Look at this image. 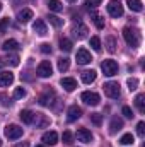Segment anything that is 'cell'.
I'll list each match as a JSON object with an SVG mask.
<instances>
[{"label":"cell","mask_w":145,"mask_h":147,"mask_svg":"<svg viewBox=\"0 0 145 147\" xmlns=\"http://www.w3.org/2000/svg\"><path fill=\"white\" fill-rule=\"evenodd\" d=\"M123 38H125V41L132 46V48H137L138 45H140V33H138V29H135V28H125L123 29Z\"/></svg>","instance_id":"6da1fadb"},{"label":"cell","mask_w":145,"mask_h":147,"mask_svg":"<svg viewBox=\"0 0 145 147\" xmlns=\"http://www.w3.org/2000/svg\"><path fill=\"white\" fill-rule=\"evenodd\" d=\"M103 89H104V94L108 98H113V99L119 98V94H121V89H119V84L118 82H106L103 86Z\"/></svg>","instance_id":"7a4b0ae2"},{"label":"cell","mask_w":145,"mask_h":147,"mask_svg":"<svg viewBox=\"0 0 145 147\" xmlns=\"http://www.w3.org/2000/svg\"><path fill=\"white\" fill-rule=\"evenodd\" d=\"M108 14L111 16V17H116V19L123 16V5H121V2H119V0H109Z\"/></svg>","instance_id":"3957f363"},{"label":"cell","mask_w":145,"mask_h":147,"mask_svg":"<svg viewBox=\"0 0 145 147\" xmlns=\"http://www.w3.org/2000/svg\"><path fill=\"white\" fill-rule=\"evenodd\" d=\"M55 99H56L55 91H53V89H46V91L39 96V99H38V101H39V105H41V106H51Z\"/></svg>","instance_id":"277c9868"},{"label":"cell","mask_w":145,"mask_h":147,"mask_svg":"<svg viewBox=\"0 0 145 147\" xmlns=\"http://www.w3.org/2000/svg\"><path fill=\"white\" fill-rule=\"evenodd\" d=\"M22 128L19 127V125H7L5 127V137L7 139H10V140H15V139H19V137H22Z\"/></svg>","instance_id":"5b68a950"},{"label":"cell","mask_w":145,"mask_h":147,"mask_svg":"<svg viewBox=\"0 0 145 147\" xmlns=\"http://www.w3.org/2000/svg\"><path fill=\"white\" fill-rule=\"evenodd\" d=\"M101 69H103L104 75L113 77V75H116V74H118V63H116L114 60H104V62L101 63Z\"/></svg>","instance_id":"8992f818"},{"label":"cell","mask_w":145,"mask_h":147,"mask_svg":"<svg viewBox=\"0 0 145 147\" xmlns=\"http://www.w3.org/2000/svg\"><path fill=\"white\" fill-rule=\"evenodd\" d=\"M82 101L85 103V105H89V106H97L99 105V101H101V98H99V94H96V92H91V91H85V92H82Z\"/></svg>","instance_id":"52a82bcc"},{"label":"cell","mask_w":145,"mask_h":147,"mask_svg":"<svg viewBox=\"0 0 145 147\" xmlns=\"http://www.w3.org/2000/svg\"><path fill=\"white\" fill-rule=\"evenodd\" d=\"M51 72H53V69H51V63H50L48 60H43L36 69V74L39 75V77H43V79L51 77Z\"/></svg>","instance_id":"ba28073f"},{"label":"cell","mask_w":145,"mask_h":147,"mask_svg":"<svg viewBox=\"0 0 145 147\" xmlns=\"http://www.w3.org/2000/svg\"><path fill=\"white\" fill-rule=\"evenodd\" d=\"M91 62H92L91 53H89L85 48H79V50H77V63H79V65H87V63H91Z\"/></svg>","instance_id":"9c48e42d"},{"label":"cell","mask_w":145,"mask_h":147,"mask_svg":"<svg viewBox=\"0 0 145 147\" xmlns=\"http://www.w3.org/2000/svg\"><path fill=\"white\" fill-rule=\"evenodd\" d=\"M33 123L36 125L38 128H43V127H48L50 125V118L43 113H34V118H33Z\"/></svg>","instance_id":"30bf717a"},{"label":"cell","mask_w":145,"mask_h":147,"mask_svg":"<svg viewBox=\"0 0 145 147\" xmlns=\"http://www.w3.org/2000/svg\"><path fill=\"white\" fill-rule=\"evenodd\" d=\"M72 34H73V38H77V39H84V38L87 36V26H84L82 22H79L77 26H73Z\"/></svg>","instance_id":"8fae6325"},{"label":"cell","mask_w":145,"mask_h":147,"mask_svg":"<svg viewBox=\"0 0 145 147\" xmlns=\"http://www.w3.org/2000/svg\"><path fill=\"white\" fill-rule=\"evenodd\" d=\"M77 140H79V142L91 144V142H92V134H91L87 128H80V130H77Z\"/></svg>","instance_id":"7c38bea8"},{"label":"cell","mask_w":145,"mask_h":147,"mask_svg":"<svg viewBox=\"0 0 145 147\" xmlns=\"http://www.w3.org/2000/svg\"><path fill=\"white\" fill-rule=\"evenodd\" d=\"M43 142H44L46 146H55V144H58V134L53 132V130L43 134Z\"/></svg>","instance_id":"4fadbf2b"},{"label":"cell","mask_w":145,"mask_h":147,"mask_svg":"<svg viewBox=\"0 0 145 147\" xmlns=\"http://www.w3.org/2000/svg\"><path fill=\"white\" fill-rule=\"evenodd\" d=\"M60 84H62V87H63L67 92H72L73 89L77 87V80L72 79V77H63V79L60 80Z\"/></svg>","instance_id":"5bb4252c"},{"label":"cell","mask_w":145,"mask_h":147,"mask_svg":"<svg viewBox=\"0 0 145 147\" xmlns=\"http://www.w3.org/2000/svg\"><path fill=\"white\" fill-rule=\"evenodd\" d=\"M80 116H82V110H80L77 105H73V106L68 108V116H67V120H68L70 123H72V121H77Z\"/></svg>","instance_id":"9a60e30c"},{"label":"cell","mask_w":145,"mask_h":147,"mask_svg":"<svg viewBox=\"0 0 145 147\" xmlns=\"http://www.w3.org/2000/svg\"><path fill=\"white\" fill-rule=\"evenodd\" d=\"M121 128H123V120L118 118V116H113V118H111V123H109V132H111V134H116V132H119Z\"/></svg>","instance_id":"2e32d148"},{"label":"cell","mask_w":145,"mask_h":147,"mask_svg":"<svg viewBox=\"0 0 145 147\" xmlns=\"http://www.w3.org/2000/svg\"><path fill=\"white\" fill-rule=\"evenodd\" d=\"M33 29H34V33H36L38 36H46L48 34V29H46V24L41 21V19H38L36 22L33 24Z\"/></svg>","instance_id":"e0dca14e"},{"label":"cell","mask_w":145,"mask_h":147,"mask_svg":"<svg viewBox=\"0 0 145 147\" xmlns=\"http://www.w3.org/2000/svg\"><path fill=\"white\" fill-rule=\"evenodd\" d=\"M33 19V10H29V9H24V10H21L19 14H17V21L21 22V24H26V22H29Z\"/></svg>","instance_id":"ac0fdd59"},{"label":"cell","mask_w":145,"mask_h":147,"mask_svg":"<svg viewBox=\"0 0 145 147\" xmlns=\"http://www.w3.org/2000/svg\"><path fill=\"white\" fill-rule=\"evenodd\" d=\"M14 82V74L12 72H2L0 74V87H7Z\"/></svg>","instance_id":"d6986e66"},{"label":"cell","mask_w":145,"mask_h":147,"mask_svg":"<svg viewBox=\"0 0 145 147\" xmlns=\"http://www.w3.org/2000/svg\"><path fill=\"white\" fill-rule=\"evenodd\" d=\"M19 116H21V120H22V123H26V125H31L33 123V118H34V113L31 110H22L19 113Z\"/></svg>","instance_id":"ffe728a7"},{"label":"cell","mask_w":145,"mask_h":147,"mask_svg":"<svg viewBox=\"0 0 145 147\" xmlns=\"http://www.w3.org/2000/svg\"><path fill=\"white\" fill-rule=\"evenodd\" d=\"M126 5L133 12H142V9H144V5H142L140 0H126Z\"/></svg>","instance_id":"44dd1931"},{"label":"cell","mask_w":145,"mask_h":147,"mask_svg":"<svg viewBox=\"0 0 145 147\" xmlns=\"http://www.w3.org/2000/svg\"><path fill=\"white\" fill-rule=\"evenodd\" d=\"M96 80V70H85L82 72V82L84 84H91Z\"/></svg>","instance_id":"7402d4cb"},{"label":"cell","mask_w":145,"mask_h":147,"mask_svg":"<svg viewBox=\"0 0 145 147\" xmlns=\"http://www.w3.org/2000/svg\"><path fill=\"white\" fill-rule=\"evenodd\" d=\"M17 48H19V43L15 39H7L2 45V50H5V51H12V50H17Z\"/></svg>","instance_id":"603a6c76"},{"label":"cell","mask_w":145,"mask_h":147,"mask_svg":"<svg viewBox=\"0 0 145 147\" xmlns=\"http://www.w3.org/2000/svg\"><path fill=\"white\" fill-rule=\"evenodd\" d=\"M46 5H48V9L53 10V12H60V10H63V5H62L60 0H48Z\"/></svg>","instance_id":"cb8c5ba5"},{"label":"cell","mask_w":145,"mask_h":147,"mask_svg":"<svg viewBox=\"0 0 145 147\" xmlns=\"http://www.w3.org/2000/svg\"><path fill=\"white\" fill-rule=\"evenodd\" d=\"M135 106L138 108L140 113H145V96L144 94H138V96L135 98Z\"/></svg>","instance_id":"d4e9b609"},{"label":"cell","mask_w":145,"mask_h":147,"mask_svg":"<svg viewBox=\"0 0 145 147\" xmlns=\"http://www.w3.org/2000/svg\"><path fill=\"white\" fill-rule=\"evenodd\" d=\"M72 41H70V39H67V38H63V39H60V50H62V51H67V53H68V51H72Z\"/></svg>","instance_id":"484cf974"},{"label":"cell","mask_w":145,"mask_h":147,"mask_svg":"<svg viewBox=\"0 0 145 147\" xmlns=\"http://www.w3.org/2000/svg\"><path fill=\"white\" fill-rule=\"evenodd\" d=\"M68 67H70V60L68 58H58V70L60 72L68 70Z\"/></svg>","instance_id":"4316f807"},{"label":"cell","mask_w":145,"mask_h":147,"mask_svg":"<svg viewBox=\"0 0 145 147\" xmlns=\"http://www.w3.org/2000/svg\"><path fill=\"white\" fill-rule=\"evenodd\" d=\"M106 46H108L109 53H114V51H116V39H114L113 36L106 38Z\"/></svg>","instance_id":"83f0119b"},{"label":"cell","mask_w":145,"mask_h":147,"mask_svg":"<svg viewBox=\"0 0 145 147\" xmlns=\"http://www.w3.org/2000/svg\"><path fill=\"white\" fill-rule=\"evenodd\" d=\"M133 142H135V139H133L132 134H125V135L121 137V140H119V144H123V146H132Z\"/></svg>","instance_id":"f1b7e54d"},{"label":"cell","mask_w":145,"mask_h":147,"mask_svg":"<svg viewBox=\"0 0 145 147\" xmlns=\"http://www.w3.org/2000/svg\"><path fill=\"white\" fill-rule=\"evenodd\" d=\"M91 46H92L94 51H99V50H101V39L97 36H92L91 38Z\"/></svg>","instance_id":"f546056e"},{"label":"cell","mask_w":145,"mask_h":147,"mask_svg":"<svg viewBox=\"0 0 145 147\" xmlns=\"http://www.w3.org/2000/svg\"><path fill=\"white\" fill-rule=\"evenodd\" d=\"M48 19H50V22H51L55 28H62V26H63V19H60V17H56V16H50Z\"/></svg>","instance_id":"4dcf8cb0"},{"label":"cell","mask_w":145,"mask_h":147,"mask_svg":"<svg viewBox=\"0 0 145 147\" xmlns=\"http://www.w3.org/2000/svg\"><path fill=\"white\" fill-rule=\"evenodd\" d=\"M91 121H92L94 125L99 127V125L103 123V115H99V113H92V115H91Z\"/></svg>","instance_id":"1f68e13d"},{"label":"cell","mask_w":145,"mask_h":147,"mask_svg":"<svg viewBox=\"0 0 145 147\" xmlns=\"http://www.w3.org/2000/svg\"><path fill=\"white\" fill-rule=\"evenodd\" d=\"M24 96H26V89H24V87H17V89L14 91V98H15V99H22Z\"/></svg>","instance_id":"d6a6232c"},{"label":"cell","mask_w":145,"mask_h":147,"mask_svg":"<svg viewBox=\"0 0 145 147\" xmlns=\"http://www.w3.org/2000/svg\"><path fill=\"white\" fill-rule=\"evenodd\" d=\"M94 22H96V26H97L99 29L104 28V19H103L101 16H97V14H94Z\"/></svg>","instance_id":"836d02e7"},{"label":"cell","mask_w":145,"mask_h":147,"mask_svg":"<svg viewBox=\"0 0 145 147\" xmlns=\"http://www.w3.org/2000/svg\"><path fill=\"white\" fill-rule=\"evenodd\" d=\"M137 86H138V79H135V77L133 79H128V89L130 91H135Z\"/></svg>","instance_id":"e575fe53"},{"label":"cell","mask_w":145,"mask_h":147,"mask_svg":"<svg viewBox=\"0 0 145 147\" xmlns=\"http://www.w3.org/2000/svg\"><path fill=\"white\" fill-rule=\"evenodd\" d=\"M62 139H63V144H72V139L73 135L70 132H63V135H62Z\"/></svg>","instance_id":"d590c367"},{"label":"cell","mask_w":145,"mask_h":147,"mask_svg":"<svg viewBox=\"0 0 145 147\" xmlns=\"http://www.w3.org/2000/svg\"><path fill=\"white\" fill-rule=\"evenodd\" d=\"M101 2H103V0H85V5H87L89 9H96Z\"/></svg>","instance_id":"8d00e7d4"},{"label":"cell","mask_w":145,"mask_h":147,"mask_svg":"<svg viewBox=\"0 0 145 147\" xmlns=\"http://www.w3.org/2000/svg\"><path fill=\"white\" fill-rule=\"evenodd\" d=\"M9 63H10L12 67H17V65H19V57H17V55H10V57H9Z\"/></svg>","instance_id":"74e56055"},{"label":"cell","mask_w":145,"mask_h":147,"mask_svg":"<svg viewBox=\"0 0 145 147\" xmlns=\"http://www.w3.org/2000/svg\"><path fill=\"white\" fill-rule=\"evenodd\" d=\"M121 113H123L126 118H133V111H132V108H130V106H123Z\"/></svg>","instance_id":"f35d334b"},{"label":"cell","mask_w":145,"mask_h":147,"mask_svg":"<svg viewBox=\"0 0 145 147\" xmlns=\"http://www.w3.org/2000/svg\"><path fill=\"white\" fill-rule=\"evenodd\" d=\"M137 134H138L140 137H144L145 135V123L144 121H140V123L137 125Z\"/></svg>","instance_id":"ab89813d"},{"label":"cell","mask_w":145,"mask_h":147,"mask_svg":"<svg viewBox=\"0 0 145 147\" xmlns=\"http://www.w3.org/2000/svg\"><path fill=\"white\" fill-rule=\"evenodd\" d=\"M39 50H41V53H51V46H50L48 43H43V45L39 46Z\"/></svg>","instance_id":"60d3db41"},{"label":"cell","mask_w":145,"mask_h":147,"mask_svg":"<svg viewBox=\"0 0 145 147\" xmlns=\"http://www.w3.org/2000/svg\"><path fill=\"white\" fill-rule=\"evenodd\" d=\"M9 24H10V21H9V19H2V21H0V29H2V31H5V29L9 28Z\"/></svg>","instance_id":"b9f144b4"},{"label":"cell","mask_w":145,"mask_h":147,"mask_svg":"<svg viewBox=\"0 0 145 147\" xmlns=\"http://www.w3.org/2000/svg\"><path fill=\"white\" fill-rule=\"evenodd\" d=\"M14 147H29V142H19L17 146H14Z\"/></svg>","instance_id":"7bdbcfd3"},{"label":"cell","mask_w":145,"mask_h":147,"mask_svg":"<svg viewBox=\"0 0 145 147\" xmlns=\"http://www.w3.org/2000/svg\"><path fill=\"white\" fill-rule=\"evenodd\" d=\"M3 65H5V60H2V58H0V69H2Z\"/></svg>","instance_id":"ee69618b"},{"label":"cell","mask_w":145,"mask_h":147,"mask_svg":"<svg viewBox=\"0 0 145 147\" xmlns=\"http://www.w3.org/2000/svg\"><path fill=\"white\" fill-rule=\"evenodd\" d=\"M68 2H77V0H68Z\"/></svg>","instance_id":"f6af8a7d"},{"label":"cell","mask_w":145,"mask_h":147,"mask_svg":"<svg viewBox=\"0 0 145 147\" xmlns=\"http://www.w3.org/2000/svg\"><path fill=\"white\" fill-rule=\"evenodd\" d=\"M36 147H44V146H36Z\"/></svg>","instance_id":"bcb514c9"},{"label":"cell","mask_w":145,"mask_h":147,"mask_svg":"<svg viewBox=\"0 0 145 147\" xmlns=\"http://www.w3.org/2000/svg\"><path fill=\"white\" fill-rule=\"evenodd\" d=\"M0 146H2V139H0Z\"/></svg>","instance_id":"7dc6e473"},{"label":"cell","mask_w":145,"mask_h":147,"mask_svg":"<svg viewBox=\"0 0 145 147\" xmlns=\"http://www.w3.org/2000/svg\"><path fill=\"white\" fill-rule=\"evenodd\" d=\"M0 10H2V3H0Z\"/></svg>","instance_id":"c3c4849f"}]
</instances>
